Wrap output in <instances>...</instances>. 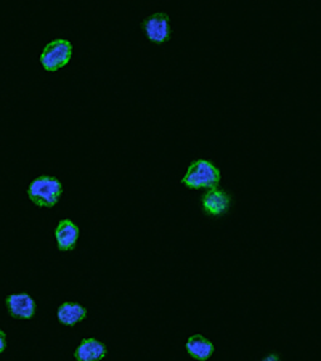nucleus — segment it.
I'll return each instance as SVG.
<instances>
[{
	"label": "nucleus",
	"instance_id": "nucleus-1",
	"mask_svg": "<svg viewBox=\"0 0 321 361\" xmlns=\"http://www.w3.org/2000/svg\"><path fill=\"white\" fill-rule=\"evenodd\" d=\"M182 183L191 190L219 188L220 171L211 161L198 159L188 167L185 177L182 178Z\"/></svg>",
	"mask_w": 321,
	"mask_h": 361
},
{
	"label": "nucleus",
	"instance_id": "nucleus-2",
	"mask_svg": "<svg viewBox=\"0 0 321 361\" xmlns=\"http://www.w3.org/2000/svg\"><path fill=\"white\" fill-rule=\"evenodd\" d=\"M63 185L56 177L42 176L32 180L28 188V197L39 207H54L60 201Z\"/></svg>",
	"mask_w": 321,
	"mask_h": 361
},
{
	"label": "nucleus",
	"instance_id": "nucleus-3",
	"mask_svg": "<svg viewBox=\"0 0 321 361\" xmlns=\"http://www.w3.org/2000/svg\"><path fill=\"white\" fill-rule=\"evenodd\" d=\"M73 56V45L69 40L55 39L50 44L45 45V49L40 54V65L44 66L45 71H58L71 61Z\"/></svg>",
	"mask_w": 321,
	"mask_h": 361
},
{
	"label": "nucleus",
	"instance_id": "nucleus-4",
	"mask_svg": "<svg viewBox=\"0 0 321 361\" xmlns=\"http://www.w3.org/2000/svg\"><path fill=\"white\" fill-rule=\"evenodd\" d=\"M143 31L148 40L155 44H164L171 34L169 16L166 13H155L143 21Z\"/></svg>",
	"mask_w": 321,
	"mask_h": 361
},
{
	"label": "nucleus",
	"instance_id": "nucleus-5",
	"mask_svg": "<svg viewBox=\"0 0 321 361\" xmlns=\"http://www.w3.org/2000/svg\"><path fill=\"white\" fill-rule=\"evenodd\" d=\"M230 204H231L230 195L219 188L207 190L201 200V206L204 209V212L209 215H214V217H219V215L229 212Z\"/></svg>",
	"mask_w": 321,
	"mask_h": 361
},
{
	"label": "nucleus",
	"instance_id": "nucleus-6",
	"mask_svg": "<svg viewBox=\"0 0 321 361\" xmlns=\"http://www.w3.org/2000/svg\"><path fill=\"white\" fill-rule=\"evenodd\" d=\"M10 315L20 319H31L36 315V300L29 294H11L5 300Z\"/></svg>",
	"mask_w": 321,
	"mask_h": 361
},
{
	"label": "nucleus",
	"instance_id": "nucleus-7",
	"mask_svg": "<svg viewBox=\"0 0 321 361\" xmlns=\"http://www.w3.org/2000/svg\"><path fill=\"white\" fill-rule=\"evenodd\" d=\"M55 240L60 250H73L79 240V226L69 219L61 220L55 228Z\"/></svg>",
	"mask_w": 321,
	"mask_h": 361
},
{
	"label": "nucleus",
	"instance_id": "nucleus-8",
	"mask_svg": "<svg viewBox=\"0 0 321 361\" xmlns=\"http://www.w3.org/2000/svg\"><path fill=\"white\" fill-rule=\"evenodd\" d=\"M104 357H107V347L92 337L80 341L79 347L74 352V358L78 361H100Z\"/></svg>",
	"mask_w": 321,
	"mask_h": 361
},
{
	"label": "nucleus",
	"instance_id": "nucleus-9",
	"mask_svg": "<svg viewBox=\"0 0 321 361\" xmlns=\"http://www.w3.org/2000/svg\"><path fill=\"white\" fill-rule=\"evenodd\" d=\"M214 350H215L214 343L201 334L191 336L190 339L186 341V352H188L190 357L195 360L206 361L212 357Z\"/></svg>",
	"mask_w": 321,
	"mask_h": 361
},
{
	"label": "nucleus",
	"instance_id": "nucleus-10",
	"mask_svg": "<svg viewBox=\"0 0 321 361\" xmlns=\"http://www.w3.org/2000/svg\"><path fill=\"white\" fill-rule=\"evenodd\" d=\"M56 317L58 322L64 326H75L87 318V308L79 304H74V302H64V304L58 307Z\"/></svg>",
	"mask_w": 321,
	"mask_h": 361
},
{
	"label": "nucleus",
	"instance_id": "nucleus-11",
	"mask_svg": "<svg viewBox=\"0 0 321 361\" xmlns=\"http://www.w3.org/2000/svg\"><path fill=\"white\" fill-rule=\"evenodd\" d=\"M5 348H7V336L2 329H0V353H2Z\"/></svg>",
	"mask_w": 321,
	"mask_h": 361
},
{
	"label": "nucleus",
	"instance_id": "nucleus-12",
	"mask_svg": "<svg viewBox=\"0 0 321 361\" xmlns=\"http://www.w3.org/2000/svg\"><path fill=\"white\" fill-rule=\"evenodd\" d=\"M262 361H279V357L275 353H272V355H268V357H265Z\"/></svg>",
	"mask_w": 321,
	"mask_h": 361
}]
</instances>
